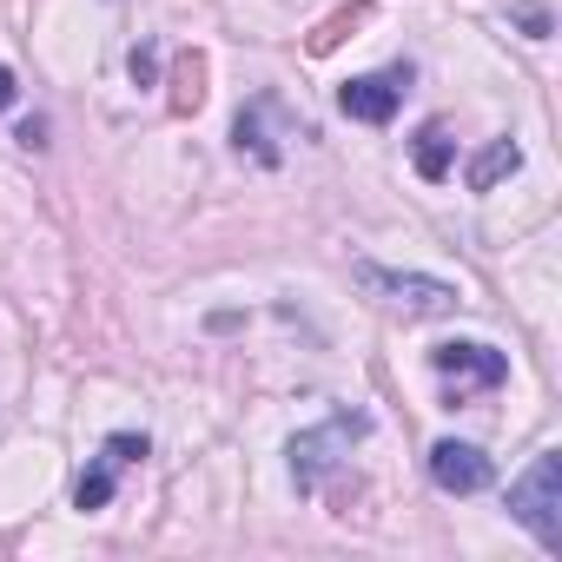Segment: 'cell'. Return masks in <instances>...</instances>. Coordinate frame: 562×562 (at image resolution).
<instances>
[{
  "label": "cell",
  "instance_id": "obj_1",
  "mask_svg": "<svg viewBox=\"0 0 562 562\" xmlns=\"http://www.w3.org/2000/svg\"><path fill=\"white\" fill-rule=\"evenodd\" d=\"M509 516H516L549 555H562V450H542V457L509 483Z\"/></svg>",
  "mask_w": 562,
  "mask_h": 562
},
{
  "label": "cell",
  "instance_id": "obj_2",
  "mask_svg": "<svg viewBox=\"0 0 562 562\" xmlns=\"http://www.w3.org/2000/svg\"><path fill=\"white\" fill-rule=\"evenodd\" d=\"M358 285L364 292H384V305L397 312H417V318H443L457 312V285H443V278H417V271H384V265H358Z\"/></svg>",
  "mask_w": 562,
  "mask_h": 562
},
{
  "label": "cell",
  "instance_id": "obj_3",
  "mask_svg": "<svg viewBox=\"0 0 562 562\" xmlns=\"http://www.w3.org/2000/svg\"><path fill=\"white\" fill-rule=\"evenodd\" d=\"M358 437H364V417H358V411H338L331 424H318V430L292 437V483H299V490H318V483H325V470H331Z\"/></svg>",
  "mask_w": 562,
  "mask_h": 562
},
{
  "label": "cell",
  "instance_id": "obj_4",
  "mask_svg": "<svg viewBox=\"0 0 562 562\" xmlns=\"http://www.w3.org/2000/svg\"><path fill=\"white\" fill-rule=\"evenodd\" d=\"M404 87H411V67H391V74H358L338 87V106L345 120H364V126H391L397 106H404Z\"/></svg>",
  "mask_w": 562,
  "mask_h": 562
},
{
  "label": "cell",
  "instance_id": "obj_5",
  "mask_svg": "<svg viewBox=\"0 0 562 562\" xmlns=\"http://www.w3.org/2000/svg\"><path fill=\"white\" fill-rule=\"evenodd\" d=\"M430 364H437L443 384H457V397H463V391H496V384L509 378V358L490 351V345H437Z\"/></svg>",
  "mask_w": 562,
  "mask_h": 562
},
{
  "label": "cell",
  "instance_id": "obj_6",
  "mask_svg": "<svg viewBox=\"0 0 562 562\" xmlns=\"http://www.w3.org/2000/svg\"><path fill=\"white\" fill-rule=\"evenodd\" d=\"M139 457H146V437H139V430L106 437V443H100V457L87 463V476L74 483V503H80V509H106V503H113L120 470H126V463H139Z\"/></svg>",
  "mask_w": 562,
  "mask_h": 562
},
{
  "label": "cell",
  "instance_id": "obj_7",
  "mask_svg": "<svg viewBox=\"0 0 562 562\" xmlns=\"http://www.w3.org/2000/svg\"><path fill=\"white\" fill-rule=\"evenodd\" d=\"M490 457L476 450V443H457V437H443V443H430V483L443 490V496H476V490H490Z\"/></svg>",
  "mask_w": 562,
  "mask_h": 562
},
{
  "label": "cell",
  "instance_id": "obj_8",
  "mask_svg": "<svg viewBox=\"0 0 562 562\" xmlns=\"http://www.w3.org/2000/svg\"><path fill=\"white\" fill-rule=\"evenodd\" d=\"M516 166H522V146H516V139H490V146L470 159V192H490V186L509 179Z\"/></svg>",
  "mask_w": 562,
  "mask_h": 562
},
{
  "label": "cell",
  "instance_id": "obj_9",
  "mask_svg": "<svg viewBox=\"0 0 562 562\" xmlns=\"http://www.w3.org/2000/svg\"><path fill=\"white\" fill-rule=\"evenodd\" d=\"M450 159H457V139L443 126H424L417 133V172L424 179H450Z\"/></svg>",
  "mask_w": 562,
  "mask_h": 562
},
{
  "label": "cell",
  "instance_id": "obj_10",
  "mask_svg": "<svg viewBox=\"0 0 562 562\" xmlns=\"http://www.w3.org/2000/svg\"><path fill=\"white\" fill-rule=\"evenodd\" d=\"M205 60H179V93H172V113H199V100H205Z\"/></svg>",
  "mask_w": 562,
  "mask_h": 562
},
{
  "label": "cell",
  "instance_id": "obj_11",
  "mask_svg": "<svg viewBox=\"0 0 562 562\" xmlns=\"http://www.w3.org/2000/svg\"><path fill=\"white\" fill-rule=\"evenodd\" d=\"M159 74V54L153 47H133V80H153Z\"/></svg>",
  "mask_w": 562,
  "mask_h": 562
},
{
  "label": "cell",
  "instance_id": "obj_12",
  "mask_svg": "<svg viewBox=\"0 0 562 562\" xmlns=\"http://www.w3.org/2000/svg\"><path fill=\"white\" fill-rule=\"evenodd\" d=\"M14 93H21V80H14V67H0V113L14 106Z\"/></svg>",
  "mask_w": 562,
  "mask_h": 562
}]
</instances>
